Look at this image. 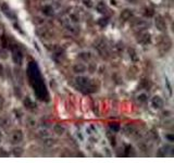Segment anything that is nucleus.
Segmentation results:
<instances>
[{"label": "nucleus", "mask_w": 174, "mask_h": 163, "mask_svg": "<svg viewBox=\"0 0 174 163\" xmlns=\"http://www.w3.org/2000/svg\"><path fill=\"white\" fill-rule=\"evenodd\" d=\"M166 138H168V139H169L170 141H173V140H174V137H173V136H172V135H166Z\"/></svg>", "instance_id": "nucleus-25"}, {"label": "nucleus", "mask_w": 174, "mask_h": 163, "mask_svg": "<svg viewBox=\"0 0 174 163\" xmlns=\"http://www.w3.org/2000/svg\"><path fill=\"white\" fill-rule=\"evenodd\" d=\"M0 141H1V134H0Z\"/></svg>", "instance_id": "nucleus-26"}, {"label": "nucleus", "mask_w": 174, "mask_h": 163, "mask_svg": "<svg viewBox=\"0 0 174 163\" xmlns=\"http://www.w3.org/2000/svg\"><path fill=\"white\" fill-rule=\"evenodd\" d=\"M24 106L27 108V109H29V110H32V109H34V108H36V104L34 103V102H32V100L29 99V98H26L24 100Z\"/></svg>", "instance_id": "nucleus-14"}, {"label": "nucleus", "mask_w": 174, "mask_h": 163, "mask_svg": "<svg viewBox=\"0 0 174 163\" xmlns=\"http://www.w3.org/2000/svg\"><path fill=\"white\" fill-rule=\"evenodd\" d=\"M86 132H87V134H88V135H93L94 133H96V132H97V130H96V127H95V126H93V125H90V126L87 127Z\"/></svg>", "instance_id": "nucleus-18"}, {"label": "nucleus", "mask_w": 174, "mask_h": 163, "mask_svg": "<svg viewBox=\"0 0 174 163\" xmlns=\"http://www.w3.org/2000/svg\"><path fill=\"white\" fill-rule=\"evenodd\" d=\"M96 9H97L98 12L102 13V14L107 13V11H108V7H107V4L104 3V1H99L98 3L96 4Z\"/></svg>", "instance_id": "nucleus-10"}, {"label": "nucleus", "mask_w": 174, "mask_h": 163, "mask_svg": "<svg viewBox=\"0 0 174 163\" xmlns=\"http://www.w3.org/2000/svg\"><path fill=\"white\" fill-rule=\"evenodd\" d=\"M76 85L81 90H84L85 93H94L96 90V86L93 84V82L84 76H77L75 78Z\"/></svg>", "instance_id": "nucleus-1"}, {"label": "nucleus", "mask_w": 174, "mask_h": 163, "mask_svg": "<svg viewBox=\"0 0 174 163\" xmlns=\"http://www.w3.org/2000/svg\"><path fill=\"white\" fill-rule=\"evenodd\" d=\"M12 59L15 64H21L23 61V54L17 48H14L12 50Z\"/></svg>", "instance_id": "nucleus-4"}, {"label": "nucleus", "mask_w": 174, "mask_h": 163, "mask_svg": "<svg viewBox=\"0 0 174 163\" xmlns=\"http://www.w3.org/2000/svg\"><path fill=\"white\" fill-rule=\"evenodd\" d=\"M137 99L139 100L141 102H146L147 101V96H146L145 94H141V95H139L138 97H137Z\"/></svg>", "instance_id": "nucleus-22"}, {"label": "nucleus", "mask_w": 174, "mask_h": 163, "mask_svg": "<svg viewBox=\"0 0 174 163\" xmlns=\"http://www.w3.org/2000/svg\"><path fill=\"white\" fill-rule=\"evenodd\" d=\"M129 58L132 59L133 61H137L138 60V57H137V53L136 51H135V49H129Z\"/></svg>", "instance_id": "nucleus-15"}, {"label": "nucleus", "mask_w": 174, "mask_h": 163, "mask_svg": "<svg viewBox=\"0 0 174 163\" xmlns=\"http://www.w3.org/2000/svg\"><path fill=\"white\" fill-rule=\"evenodd\" d=\"M146 11H147V12H145L146 16H152L153 15V11L151 10V9H146Z\"/></svg>", "instance_id": "nucleus-24"}, {"label": "nucleus", "mask_w": 174, "mask_h": 163, "mask_svg": "<svg viewBox=\"0 0 174 163\" xmlns=\"http://www.w3.org/2000/svg\"><path fill=\"white\" fill-rule=\"evenodd\" d=\"M22 152H23V151H22L21 148H15V149L13 150V155H15V157H21Z\"/></svg>", "instance_id": "nucleus-20"}, {"label": "nucleus", "mask_w": 174, "mask_h": 163, "mask_svg": "<svg viewBox=\"0 0 174 163\" xmlns=\"http://www.w3.org/2000/svg\"><path fill=\"white\" fill-rule=\"evenodd\" d=\"M151 106L155 108V109H161L163 107V100L159 96H155V97L151 99Z\"/></svg>", "instance_id": "nucleus-8"}, {"label": "nucleus", "mask_w": 174, "mask_h": 163, "mask_svg": "<svg viewBox=\"0 0 174 163\" xmlns=\"http://www.w3.org/2000/svg\"><path fill=\"white\" fill-rule=\"evenodd\" d=\"M83 3L85 7H87V8H91V7L94 6L91 0H83Z\"/></svg>", "instance_id": "nucleus-21"}, {"label": "nucleus", "mask_w": 174, "mask_h": 163, "mask_svg": "<svg viewBox=\"0 0 174 163\" xmlns=\"http://www.w3.org/2000/svg\"><path fill=\"white\" fill-rule=\"evenodd\" d=\"M155 24H156V27H157L160 32L166 31V21L163 20V17H162V16H157V17H156V20H155Z\"/></svg>", "instance_id": "nucleus-6"}, {"label": "nucleus", "mask_w": 174, "mask_h": 163, "mask_svg": "<svg viewBox=\"0 0 174 163\" xmlns=\"http://www.w3.org/2000/svg\"><path fill=\"white\" fill-rule=\"evenodd\" d=\"M98 24H99L100 26H106V25L108 24V19H107V17L99 19V21H98Z\"/></svg>", "instance_id": "nucleus-19"}, {"label": "nucleus", "mask_w": 174, "mask_h": 163, "mask_svg": "<svg viewBox=\"0 0 174 163\" xmlns=\"http://www.w3.org/2000/svg\"><path fill=\"white\" fill-rule=\"evenodd\" d=\"M151 41V38H150V34L149 33L145 32V31H141L138 34V37H137V42L141 44V45H148Z\"/></svg>", "instance_id": "nucleus-2"}, {"label": "nucleus", "mask_w": 174, "mask_h": 163, "mask_svg": "<svg viewBox=\"0 0 174 163\" xmlns=\"http://www.w3.org/2000/svg\"><path fill=\"white\" fill-rule=\"evenodd\" d=\"M0 8H1V10H2V12L6 14V16L7 17H10V19H14V14H13L12 10L10 9V7H9L7 3H1L0 4Z\"/></svg>", "instance_id": "nucleus-7"}, {"label": "nucleus", "mask_w": 174, "mask_h": 163, "mask_svg": "<svg viewBox=\"0 0 174 163\" xmlns=\"http://www.w3.org/2000/svg\"><path fill=\"white\" fill-rule=\"evenodd\" d=\"M133 148L131 146H126L125 147V155H131V152H132Z\"/></svg>", "instance_id": "nucleus-23"}, {"label": "nucleus", "mask_w": 174, "mask_h": 163, "mask_svg": "<svg viewBox=\"0 0 174 163\" xmlns=\"http://www.w3.org/2000/svg\"><path fill=\"white\" fill-rule=\"evenodd\" d=\"M133 11L132 10H129V9H125V10H123L122 11V13H121V19L123 21H129L131 20L133 17Z\"/></svg>", "instance_id": "nucleus-9"}, {"label": "nucleus", "mask_w": 174, "mask_h": 163, "mask_svg": "<svg viewBox=\"0 0 174 163\" xmlns=\"http://www.w3.org/2000/svg\"><path fill=\"white\" fill-rule=\"evenodd\" d=\"M73 70H74L75 73H84V72H85V70H86V66H85L84 64L79 63V64L74 65Z\"/></svg>", "instance_id": "nucleus-13"}, {"label": "nucleus", "mask_w": 174, "mask_h": 163, "mask_svg": "<svg viewBox=\"0 0 174 163\" xmlns=\"http://www.w3.org/2000/svg\"><path fill=\"white\" fill-rule=\"evenodd\" d=\"M22 140H23V133H22V130H14L11 135V141L12 143H21Z\"/></svg>", "instance_id": "nucleus-5"}, {"label": "nucleus", "mask_w": 174, "mask_h": 163, "mask_svg": "<svg viewBox=\"0 0 174 163\" xmlns=\"http://www.w3.org/2000/svg\"><path fill=\"white\" fill-rule=\"evenodd\" d=\"M42 13L46 16H52L54 14V10L50 4H46V6L42 7Z\"/></svg>", "instance_id": "nucleus-11"}, {"label": "nucleus", "mask_w": 174, "mask_h": 163, "mask_svg": "<svg viewBox=\"0 0 174 163\" xmlns=\"http://www.w3.org/2000/svg\"><path fill=\"white\" fill-rule=\"evenodd\" d=\"M110 130H111L113 133H116V132L120 130V125H119V124H116V123H112V124H110Z\"/></svg>", "instance_id": "nucleus-17"}, {"label": "nucleus", "mask_w": 174, "mask_h": 163, "mask_svg": "<svg viewBox=\"0 0 174 163\" xmlns=\"http://www.w3.org/2000/svg\"><path fill=\"white\" fill-rule=\"evenodd\" d=\"M133 27H134L135 31L141 32V31H145L148 27V23L145 20H136L133 23Z\"/></svg>", "instance_id": "nucleus-3"}, {"label": "nucleus", "mask_w": 174, "mask_h": 163, "mask_svg": "<svg viewBox=\"0 0 174 163\" xmlns=\"http://www.w3.org/2000/svg\"><path fill=\"white\" fill-rule=\"evenodd\" d=\"M44 143H45L46 146H52L54 143V139L51 138V137H49V136H46L45 138H44Z\"/></svg>", "instance_id": "nucleus-16"}, {"label": "nucleus", "mask_w": 174, "mask_h": 163, "mask_svg": "<svg viewBox=\"0 0 174 163\" xmlns=\"http://www.w3.org/2000/svg\"><path fill=\"white\" fill-rule=\"evenodd\" d=\"M54 132L58 135H62V134H64L65 128H64V126H62L61 124H56V125L54 126Z\"/></svg>", "instance_id": "nucleus-12"}]
</instances>
